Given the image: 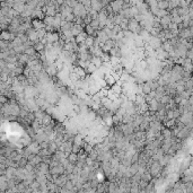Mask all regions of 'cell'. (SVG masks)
<instances>
[{
    "label": "cell",
    "instance_id": "8",
    "mask_svg": "<svg viewBox=\"0 0 193 193\" xmlns=\"http://www.w3.org/2000/svg\"><path fill=\"white\" fill-rule=\"evenodd\" d=\"M159 105H160V102L157 98H152L148 102V106H149V111L152 112H157L159 110Z\"/></svg>",
    "mask_w": 193,
    "mask_h": 193
},
{
    "label": "cell",
    "instance_id": "30",
    "mask_svg": "<svg viewBox=\"0 0 193 193\" xmlns=\"http://www.w3.org/2000/svg\"><path fill=\"white\" fill-rule=\"evenodd\" d=\"M185 89L186 90H192L193 89V77L185 81Z\"/></svg>",
    "mask_w": 193,
    "mask_h": 193
},
{
    "label": "cell",
    "instance_id": "26",
    "mask_svg": "<svg viewBox=\"0 0 193 193\" xmlns=\"http://www.w3.org/2000/svg\"><path fill=\"white\" fill-rule=\"evenodd\" d=\"M94 42H95V36L88 35L87 36V38H86V41H85V44L88 46V48H90V46H93L94 45Z\"/></svg>",
    "mask_w": 193,
    "mask_h": 193
},
{
    "label": "cell",
    "instance_id": "1",
    "mask_svg": "<svg viewBox=\"0 0 193 193\" xmlns=\"http://www.w3.org/2000/svg\"><path fill=\"white\" fill-rule=\"evenodd\" d=\"M148 169L151 173V175L154 177H160L162 176V172H163V166L160 165V163L158 160H152L150 165L148 166Z\"/></svg>",
    "mask_w": 193,
    "mask_h": 193
},
{
    "label": "cell",
    "instance_id": "7",
    "mask_svg": "<svg viewBox=\"0 0 193 193\" xmlns=\"http://www.w3.org/2000/svg\"><path fill=\"white\" fill-rule=\"evenodd\" d=\"M0 38L1 40H4V41H8V42H11V41H14L15 38H16V35L13 34L10 31H2V33H1V35H0Z\"/></svg>",
    "mask_w": 193,
    "mask_h": 193
},
{
    "label": "cell",
    "instance_id": "27",
    "mask_svg": "<svg viewBox=\"0 0 193 193\" xmlns=\"http://www.w3.org/2000/svg\"><path fill=\"white\" fill-rule=\"evenodd\" d=\"M129 18H123L122 21L120 23V26H121V28L123 31H129Z\"/></svg>",
    "mask_w": 193,
    "mask_h": 193
},
{
    "label": "cell",
    "instance_id": "28",
    "mask_svg": "<svg viewBox=\"0 0 193 193\" xmlns=\"http://www.w3.org/2000/svg\"><path fill=\"white\" fill-rule=\"evenodd\" d=\"M171 100H172V97L169 96V95H164V96H162V98L159 100V102L162 103V104H165V105H167L169 102H171Z\"/></svg>",
    "mask_w": 193,
    "mask_h": 193
},
{
    "label": "cell",
    "instance_id": "17",
    "mask_svg": "<svg viewBox=\"0 0 193 193\" xmlns=\"http://www.w3.org/2000/svg\"><path fill=\"white\" fill-rule=\"evenodd\" d=\"M53 120V118H52V115L49 114V113H45V115L43 116V119L41 120V123L43 124V127H46V125H49L51 122Z\"/></svg>",
    "mask_w": 193,
    "mask_h": 193
},
{
    "label": "cell",
    "instance_id": "9",
    "mask_svg": "<svg viewBox=\"0 0 193 193\" xmlns=\"http://www.w3.org/2000/svg\"><path fill=\"white\" fill-rule=\"evenodd\" d=\"M179 36L181 37V38H184V40L191 38V37H192V33H191V29H190V27H185V28L179 29Z\"/></svg>",
    "mask_w": 193,
    "mask_h": 193
},
{
    "label": "cell",
    "instance_id": "31",
    "mask_svg": "<svg viewBox=\"0 0 193 193\" xmlns=\"http://www.w3.org/2000/svg\"><path fill=\"white\" fill-rule=\"evenodd\" d=\"M28 163H29L28 157H25V156H23L21 160L18 162V164H19V167H25V166L28 164Z\"/></svg>",
    "mask_w": 193,
    "mask_h": 193
},
{
    "label": "cell",
    "instance_id": "15",
    "mask_svg": "<svg viewBox=\"0 0 193 193\" xmlns=\"http://www.w3.org/2000/svg\"><path fill=\"white\" fill-rule=\"evenodd\" d=\"M104 8L103 4L100 0H92V9L96 10V11H100Z\"/></svg>",
    "mask_w": 193,
    "mask_h": 193
},
{
    "label": "cell",
    "instance_id": "25",
    "mask_svg": "<svg viewBox=\"0 0 193 193\" xmlns=\"http://www.w3.org/2000/svg\"><path fill=\"white\" fill-rule=\"evenodd\" d=\"M34 48H35L36 51H37L38 53H41V52H43V51L45 50V44H44V43H42L41 41H38L37 43H35V44H34Z\"/></svg>",
    "mask_w": 193,
    "mask_h": 193
},
{
    "label": "cell",
    "instance_id": "21",
    "mask_svg": "<svg viewBox=\"0 0 193 193\" xmlns=\"http://www.w3.org/2000/svg\"><path fill=\"white\" fill-rule=\"evenodd\" d=\"M92 62H93L97 68H100L103 64H104V61L102 60V58L100 57H96V56H93V58H92V60H90Z\"/></svg>",
    "mask_w": 193,
    "mask_h": 193
},
{
    "label": "cell",
    "instance_id": "32",
    "mask_svg": "<svg viewBox=\"0 0 193 193\" xmlns=\"http://www.w3.org/2000/svg\"><path fill=\"white\" fill-rule=\"evenodd\" d=\"M8 102H9V98H8L6 95H1L0 96V103H1V105H5Z\"/></svg>",
    "mask_w": 193,
    "mask_h": 193
},
{
    "label": "cell",
    "instance_id": "33",
    "mask_svg": "<svg viewBox=\"0 0 193 193\" xmlns=\"http://www.w3.org/2000/svg\"><path fill=\"white\" fill-rule=\"evenodd\" d=\"M186 57L190 58V59L192 60V62H193V50H192V49H190V50L187 51V53H186Z\"/></svg>",
    "mask_w": 193,
    "mask_h": 193
},
{
    "label": "cell",
    "instance_id": "24",
    "mask_svg": "<svg viewBox=\"0 0 193 193\" xmlns=\"http://www.w3.org/2000/svg\"><path fill=\"white\" fill-rule=\"evenodd\" d=\"M68 160L70 162V163H72V164H76L77 162H78V154H76V152H70L69 155H68Z\"/></svg>",
    "mask_w": 193,
    "mask_h": 193
},
{
    "label": "cell",
    "instance_id": "18",
    "mask_svg": "<svg viewBox=\"0 0 193 193\" xmlns=\"http://www.w3.org/2000/svg\"><path fill=\"white\" fill-rule=\"evenodd\" d=\"M87 36H88V34H87L85 31H84V32H83V33H80L79 35L75 36V38H76V42L78 43V44H83V43H85L86 38H87Z\"/></svg>",
    "mask_w": 193,
    "mask_h": 193
},
{
    "label": "cell",
    "instance_id": "6",
    "mask_svg": "<svg viewBox=\"0 0 193 193\" xmlns=\"http://www.w3.org/2000/svg\"><path fill=\"white\" fill-rule=\"evenodd\" d=\"M192 119H193V113L192 112H190V111H187V112H185V113L181 114V116L177 119V121L182 122V123H184V124L186 125V124L191 121Z\"/></svg>",
    "mask_w": 193,
    "mask_h": 193
},
{
    "label": "cell",
    "instance_id": "13",
    "mask_svg": "<svg viewBox=\"0 0 193 193\" xmlns=\"http://www.w3.org/2000/svg\"><path fill=\"white\" fill-rule=\"evenodd\" d=\"M104 79H105V81H106V84L108 86H112L114 85L115 83H116V79L114 78V76L111 73V72H107V73H105V76H104Z\"/></svg>",
    "mask_w": 193,
    "mask_h": 193
},
{
    "label": "cell",
    "instance_id": "34",
    "mask_svg": "<svg viewBox=\"0 0 193 193\" xmlns=\"http://www.w3.org/2000/svg\"><path fill=\"white\" fill-rule=\"evenodd\" d=\"M112 1H114V0H108V2H110V4H111V2H112Z\"/></svg>",
    "mask_w": 193,
    "mask_h": 193
},
{
    "label": "cell",
    "instance_id": "22",
    "mask_svg": "<svg viewBox=\"0 0 193 193\" xmlns=\"http://www.w3.org/2000/svg\"><path fill=\"white\" fill-rule=\"evenodd\" d=\"M54 21H56V17H53V16H45L44 19H43L45 26H53Z\"/></svg>",
    "mask_w": 193,
    "mask_h": 193
},
{
    "label": "cell",
    "instance_id": "2",
    "mask_svg": "<svg viewBox=\"0 0 193 193\" xmlns=\"http://www.w3.org/2000/svg\"><path fill=\"white\" fill-rule=\"evenodd\" d=\"M129 31L132 32L136 35H139L140 32L142 31V26H141L140 21H138L136 18H131L129 21Z\"/></svg>",
    "mask_w": 193,
    "mask_h": 193
},
{
    "label": "cell",
    "instance_id": "20",
    "mask_svg": "<svg viewBox=\"0 0 193 193\" xmlns=\"http://www.w3.org/2000/svg\"><path fill=\"white\" fill-rule=\"evenodd\" d=\"M158 8L159 9H169V0H158Z\"/></svg>",
    "mask_w": 193,
    "mask_h": 193
},
{
    "label": "cell",
    "instance_id": "3",
    "mask_svg": "<svg viewBox=\"0 0 193 193\" xmlns=\"http://www.w3.org/2000/svg\"><path fill=\"white\" fill-rule=\"evenodd\" d=\"M73 14L75 16H78V17H81V18H85L86 16L88 15V11H87V9L86 7L79 1L78 4L73 7Z\"/></svg>",
    "mask_w": 193,
    "mask_h": 193
},
{
    "label": "cell",
    "instance_id": "4",
    "mask_svg": "<svg viewBox=\"0 0 193 193\" xmlns=\"http://www.w3.org/2000/svg\"><path fill=\"white\" fill-rule=\"evenodd\" d=\"M26 35H27L29 41H32V42L37 43L38 41H40V37H38V34H37V31H36L34 27L29 28L28 31L26 32Z\"/></svg>",
    "mask_w": 193,
    "mask_h": 193
},
{
    "label": "cell",
    "instance_id": "5",
    "mask_svg": "<svg viewBox=\"0 0 193 193\" xmlns=\"http://www.w3.org/2000/svg\"><path fill=\"white\" fill-rule=\"evenodd\" d=\"M111 6L113 8V11L114 14H119L123 9V6H124V0H114L111 2Z\"/></svg>",
    "mask_w": 193,
    "mask_h": 193
},
{
    "label": "cell",
    "instance_id": "29",
    "mask_svg": "<svg viewBox=\"0 0 193 193\" xmlns=\"http://www.w3.org/2000/svg\"><path fill=\"white\" fill-rule=\"evenodd\" d=\"M167 14H169V10H167V9H158L157 14H156V17L162 18V17L166 16Z\"/></svg>",
    "mask_w": 193,
    "mask_h": 193
},
{
    "label": "cell",
    "instance_id": "11",
    "mask_svg": "<svg viewBox=\"0 0 193 193\" xmlns=\"http://www.w3.org/2000/svg\"><path fill=\"white\" fill-rule=\"evenodd\" d=\"M32 25L35 29H41V28H45V24L43 19H40V18H34L32 19Z\"/></svg>",
    "mask_w": 193,
    "mask_h": 193
},
{
    "label": "cell",
    "instance_id": "19",
    "mask_svg": "<svg viewBox=\"0 0 193 193\" xmlns=\"http://www.w3.org/2000/svg\"><path fill=\"white\" fill-rule=\"evenodd\" d=\"M162 136L164 137V139H166V138H172V137L174 136L173 130L169 129V128H166V127H164L163 130H162Z\"/></svg>",
    "mask_w": 193,
    "mask_h": 193
},
{
    "label": "cell",
    "instance_id": "23",
    "mask_svg": "<svg viewBox=\"0 0 193 193\" xmlns=\"http://www.w3.org/2000/svg\"><path fill=\"white\" fill-rule=\"evenodd\" d=\"M25 53H26L27 56H29V57H32V56H38V52L36 51V49L34 46H28V48H26Z\"/></svg>",
    "mask_w": 193,
    "mask_h": 193
},
{
    "label": "cell",
    "instance_id": "10",
    "mask_svg": "<svg viewBox=\"0 0 193 193\" xmlns=\"http://www.w3.org/2000/svg\"><path fill=\"white\" fill-rule=\"evenodd\" d=\"M84 29H85L84 25H81V24H75V23H73L71 32H72V34H73V36H77V35H79L80 33H83Z\"/></svg>",
    "mask_w": 193,
    "mask_h": 193
},
{
    "label": "cell",
    "instance_id": "14",
    "mask_svg": "<svg viewBox=\"0 0 193 193\" xmlns=\"http://www.w3.org/2000/svg\"><path fill=\"white\" fill-rule=\"evenodd\" d=\"M97 70H98V68H97L92 61H89L88 64H87V67H86V72H87L88 75H94Z\"/></svg>",
    "mask_w": 193,
    "mask_h": 193
},
{
    "label": "cell",
    "instance_id": "12",
    "mask_svg": "<svg viewBox=\"0 0 193 193\" xmlns=\"http://www.w3.org/2000/svg\"><path fill=\"white\" fill-rule=\"evenodd\" d=\"M13 8H14L16 11H18L19 14H21V13L26 9V4H24V2H19V1H15Z\"/></svg>",
    "mask_w": 193,
    "mask_h": 193
},
{
    "label": "cell",
    "instance_id": "16",
    "mask_svg": "<svg viewBox=\"0 0 193 193\" xmlns=\"http://www.w3.org/2000/svg\"><path fill=\"white\" fill-rule=\"evenodd\" d=\"M58 13V9L54 5H48V8H46V16H56Z\"/></svg>",
    "mask_w": 193,
    "mask_h": 193
}]
</instances>
